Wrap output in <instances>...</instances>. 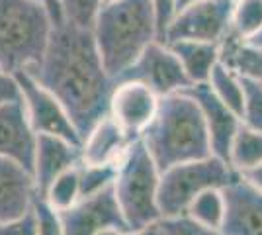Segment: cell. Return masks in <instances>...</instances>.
<instances>
[{
  "label": "cell",
  "instance_id": "cell-9",
  "mask_svg": "<svg viewBox=\"0 0 262 235\" xmlns=\"http://www.w3.org/2000/svg\"><path fill=\"white\" fill-rule=\"evenodd\" d=\"M14 77L22 90V100L26 104V112L30 118L33 132L37 135H57L67 141L82 147V137L71 122L63 104L55 98L43 84H39L28 69L14 73Z\"/></svg>",
  "mask_w": 262,
  "mask_h": 235
},
{
  "label": "cell",
  "instance_id": "cell-35",
  "mask_svg": "<svg viewBox=\"0 0 262 235\" xmlns=\"http://www.w3.org/2000/svg\"><path fill=\"white\" fill-rule=\"evenodd\" d=\"M125 235H161V229H159V224L149 225V227H143V229H137V231H131V233Z\"/></svg>",
  "mask_w": 262,
  "mask_h": 235
},
{
  "label": "cell",
  "instance_id": "cell-11",
  "mask_svg": "<svg viewBox=\"0 0 262 235\" xmlns=\"http://www.w3.org/2000/svg\"><path fill=\"white\" fill-rule=\"evenodd\" d=\"M161 96L137 80H125L114 87L110 98V116L131 137H141L145 127L153 122Z\"/></svg>",
  "mask_w": 262,
  "mask_h": 235
},
{
  "label": "cell",
  "instance_id": "cell-4",
  "mask_svg": "<svg viewBox=\"0 0 262 235\" xmlns=\"http://www.w3.org/2000/svg\"><path fill=\"white\" fill-rule=\"evenodd\" d=\"M53 26L49 10L35 0H0V67L14 75L39 65Z\"/></svg>",
  "mask_w": 262,
  "mask_h": 235
},
{
  "label": "cell",
  "instance_id": "cell-39",
  "mask_svg": "<svg viewBox=\"0 0 262 235\" xmlns=\"http://www.w3.org/2000/svg\"><path fill=\"white\" fill-rule=\"evenodd\" d=\"M104 2H112V0H104Z\"/></svg>",
  "mask_w": 262,
  "mask_h": 235
},
{
  "label": "cell",
  "instance_id": "cell-29",
  "mask_svg": "<svg viewBox=\"0 0 262 235\" xmlns=\"http://www.w3.org/2000/svg\"><path fill=\"white\" fill-rule=\"evenodd\" d=\"M33 212H35V222H37V235H63L61 213L43 196L33 198Z\"/></svg>",
  "mask_w": 262,
  "mask_h": 235
},
{
  "label": "cell",
  "instance_id": "cell-7",
  "mask_svg": "<svg viewBox=\"0 0 262 235\" xmlns=\"http://www.w3.org/2000/svg\"><path fill=\"white\" fill-rule=\"evenodd\" d=\"M125 80H137L147 84L161 98L172 92H180L192 84L176 53L159 39L153 41L129 67L114 78V84Z\"/></svg>",
  "mask_w": 262,
  "mask_h": 235
},
{
  "label": "cell",
  "instance_id": "cell-20",
  "mask_svg": "<svg viewBox=\"0 0 262 235\" xmlns=\"http://www.w3.org/2000/svg\"><path fill=\"white\" fill-rule=\"evenodd\" d=\"M208 84L211 90L215 92L221 102H225L233 112H237L243 118V110H245V87L241 77L229 69L225 63L219 61L217 65L213 67L211 75H209Z\"/></svg>",
  "mask_w": 262,
  "mask_h": 235
},
{
  "label": "cell",
  "instance_id": "cell-36",
  "mask_svg": "<svg viewBox=\"0 0 262 235\" xmlns=\"http://www.w3.org/2000/svg\"><path fill=\"white\" fill-rule=\"evenodd\" d=\"M247 44H251V45H258V47H262V28H260V32L256 35H252L251 39H247Z\"/></svg>",
  "mask_w": 262,
  "mask_h": 235
},
{
  "label": "cell",
  "instance_id": "cell-12",
  "mask_svg": "<svg viewBox=\"0 0 262 235\" xmlns=\"http://www.w3.org/2000/svg\"><path fill=\"white\" fill-rule=\"evenodd\" d=\"M184 92L190 94L202 108L211 141V153L229 163L231 145L243 125V118L237 112H233L225 102L219 100L208 82L190 84L188 89H184Z\"/></svg>",
  "mask_w": 262,
  "mask_h": 235
},
{
  "label": "cell",
  "instance_id": "cell-8",
  "mask_svg": "<svg viewBox=\"0 0 262 235\" xmlns=\"http://www.w3.org/2000/svg\"><path fill=\"white\" fill-rule=\"evenodd\" d=\"M233 8L235 0H198L176 12L166 30L164 44L180 39L221 44L231 30Z\"/></svg>",
  "mask_w": 262,
  "mask_h": 235
},
{
  "label": "cell",
  "instance_id": "cell-24",
  "mask_svg": "<svg viewBox=\"0 0 262 235\" xmlns=\"http://www.w3.org/2000/svg\"><path fill=\"white\" fill-rule=\"evenodd\" d=\"M262 28V0H235L231 30L243 41L251 39Z\"/></svg>",
  "mask_w": 262,
  "mask_h": 235
},
{
  "label": "cell",
  "instance_id": "cell-16",
  "mask_svg": "<svg viewBox=\"0 0 262 235\" xmlns=\"http://www.w3.org/2000/svg\"><path fill=\"white\" fill-rule=\"evenodd\" d=\"M35 196L37 190L32 173L0 157V224L24 216L32 208Z\"/></svg>",
  "mask_w": 262,
  "mask_h": 235
},
{
  "label": "cell",
  "instance_id": "cell-2",
  "mask_svg": "<svg viewBox=\"0 0 262 235\" xmlns=\"http://www.w3.org/2000/svg\"><path fill=\"white\" fill-rule=\"evenodd\" d=\"M141 139L161 173L180 163L213 155L202 108L184 90L161 98L159 110Z\"/></svg>",
  "mask_w": 262,
  "mask_h": 235
},
{
  "label": "cell",
  "instance_id": "cell-15",
  "mask_svg": "<svg viewBox=\"0 0 262 235\" xmlns=\"http://www.w3.org/2000/svg\"><path fill=\"white\" fill-rule=\"evenodd\" d=\"M82 163V147L57 135H37L33 180L37 196H43L57 177Z\"/></svg>",
  "mask_w": 262,
  "mask_h": 235
},
{
  "label": "cell",
  "instance_id": "cell-19",
  "mask_svg": "<svg viewBox=\"0 0 262 235\" xmlns=\"http://www.w3.org/2000/svg\"><path fill=\"white\" fill-rule=\"evenodd\" d=\"M219 61L233 69L239 77L252 78L262 84V47L243 41L233 30L221 39Z\"/></svg>",
  "mask_w": 262,
  "mask_h": 235
},
{
  "label": "cell",
  "instance_id": "cell-26",
  "mask_svg": "<svg viewBox=\"0 0 262 235\" xmlns=\"http://www.w3.org/2000/svg\"><path fill=\"white\" fill-rule=\"evenodd\" d=\"M63 18L82 28H92L104 0H59Z\"/></svg>",
  "mask_w": 262,
  "mask_h": 235
},
{
  "label": "cell",
  "instance_id": "cell-37",
  "mask_svg": "<svg viewBox=\"0 0 262 235\" xmlns=\"http://www.w3.org/2000/svg\"><path fill=\"white\" fill-rule=\"evenodd\" d=\"M194 2H198V0H176V12L190 6V4H194Z\"/></svg>",
  "mask_w": 262,
  "mask_h": 235
},
{
  "label": "cell",
  "instance_id": "cell-30",
  "mask_svg": "<svg viewBox=\"0 0 262 235\" xmlns=\"http://www.w3.org/2000/svg\"><path fill=\"white\" fill-rule=\"evenodd\" d=\"M0 235H37V222H35L33 204L24 216L10 220V222H2L0 224Z\"/></svg>",
  "mask_w": 262,
  "mask_h": 235
},
{
  "label": "cell",
  "instance_id": "cell-32",
  "mask_svg": "<svg viewBox=\"0 0 262 235\" xmlns=\"http://www.w3.org/2000/svg\"><path fill=\"white\" fill-rule=\"evenodd\" d=\"M22 100V90L16 77L0 67V106L6 102Z\"/></svg>",
  "mask_w": 262,
  "mask_h": 235
},
{
  "label": "cell",
  "instance_id": "cell-17",
  "mask_svg": "<svg viewBox=\"0 0 262 235\" xmlns=\"http://www.w3.org/2000/svg\"><path fill=\"white\" fill-rule=\"evenodd\" d=\"M135 137H131L112 116H104L82 141V163L86 165H120L127 147Z\"/></svg>",
  "mask_w": 262,
  "mask_h": 235
},
{
  "label": "cell",
  "instance_id": "cell-14",
  "mask_svg": "<svg viewBox=\"0 0 262 235\" xmlns=\"http://www.w3.org/2000/svg\"><path fill=\"white\" fill-rule=\"evenodd\" d=\"M225 196L223 235H262V192L237 177L221 188Z\"/></svg>",
  "mask_w": 262,
  "mask_h": 235
},
{
  "label": "cell",
  "instance_id": "cell-34",
  "mask_svg": "<svg viewBox=\"0 0 262 235\" xmlns=\"http://www.w3.org/2000/svg\"><path fill=\"white\" fill-rule=\"evenodd\" d=\"M35 2H39V4H43L45 8L49 10L51 14V18H53V24H61L65 18H63V10H61V4H59V0H35Z\"/></svg>",
  "mask_w": 262,
  "mask_h": 235
},
{
  "label": "cell",
  "instance_id": "cell-33",
  "mask_svg": "<svg viewBox=\"0 0 262 235\" xmlns=\"http://www.w3.org/2000/svg\"><path fill=\"white\" fill-rule=\"evenodd\" d=\"M239 175L245 180H249L254 188H258L262 192V163L256 165V167L249 168V170H245V173H239Z\"/></svg>",
  "mask_w": 262,
  "mask_h": 235
},
{
  "label": "cell",
  "instance_id": "cell-21",
  "mask_svg": "<svg viewBox=\"0 0 262 235\" xmlns=\"http://www.w3.org/2000/svg\"><path fill=\"white\" fill-rule=\"evenodd\" d=\"M262 163V132H256L249 125H241L233 145H231L229 165L237 173H245L249 168Z\"/></svg>",
  "mask_w": 262,
  "mask_h": 235
},
{
  "label": "cell",
  "instance_id": "cell-5",
  "mask_svg": "<svg viewBox=\"0 0 262 235\" xmlns=\"http://www.w3.org/2000/svg\"><path fill=\"white\" fill-rule=\"evenodd\" d=\"M159 182L161 170L141 137L131 141L118 165L114 180L116 198L131 231L159 224L163 213L159 208Z\"/></svg>",
  "mask_w": 262,
  "mask_h": 235
},
{
  "label": "cell",
  "instance_id": "cell-28",
  "mask_svg": "<svg viewBox=\"0 0 262 235\" xmlns=\"http://www.w3.org/2000/svg\"><path fill=\"white\" fill-rule=\"evenodd\" d=\"M159 229H161V235H223L221 229H213L200 224L188 213L176 216V218H163L159 222Z\"/></svg>",
  "mask_w": 262,
  "mask_h": 235
},
{
  "label": "cell",
  "instance_id": "cell-13",
  "mask_svg": "<svg viewBox=\"0 0 262 235\" xmlns=\"http://www.w3.org/2000/svg\"><path fill=\"white\" fill-rule=\"evenodd\" d=\"M37 134L33 132L24 100L0 106V157L22 165L33 175Z\"/></svg>",
  "mask_w": 262,
  "mask_h": 235
},
{
  "label": "cell",
  "instance_id": "cell-23",
  "mask_svg": "<svg viewBox=\"0 0 262 235\" xmlns=\"http://www.w3.org/2000/svg\"><path fill=\"white\" fill-rule=\"evenodd\" d=\"M78 167L69 168L61 177H57L53 180V184L47 188L43 194V198L55 210L63 212L67 208H71L73 204H77L80 200V175H78Z\"/></svg>",
  "mask_w": 262,
  "mask_h": 235
},
{
  "label": "cell",
  "instance_id": "cell-38",
  "mask_svg": "<svg viewBox=\"0 0 262 235\" xmlns=\"http://www.w3.org/2000/svg\"><path fill=\"white\" fill-rule=\"evenodd\" d=\"M96 235H125V233H121L120 229H114V227H110V229H102V231H98Z\"/></svg>",
  "mask_w": 262,
  "mask_h": 235
},
{
  "label": "cell",
  "instance_id": "cell-27",
  "mask_svg": "<svg viewBox=\"0 0 262 235\" xmlns=\"http://www.w3.org/2000/svg\"><path fill=\"white\" fill-rule=\"evenodd\" d=\"M241 80L245 87L243 123L256 132H262V84L247 77H241Z\"/></svg>",
  "mask_w": 262,
  "mask_h": 235
},
{
  "label": "cell",
  "instance_id": "cell-22",
  "mask_svg": "<svg viewBox=\"0 0 262 235\" xmlns=\"http://www.w3.org/2000/svg\"><path fill=\"white\" fill-rule=\"evenodd\" d=\"M188 216L194 218L200 224L213 227V229H221L223 220H225V196L221 188H209V190L202 192L196 200L190 204L188 208Z\"/></svg>",
  "mask_w": 262,
  "mask_h": 235
},
{
  "label": "cell",
  "instance_id": "cell-31",
  "mask_svg": "<svg viewBox=\"0 0 262 235\" xmlns=\"http://www.w3.org/2000/svg\"><path fill=\"white\" fill-rule=\"evenodd\" d=\"M157 12V26H159V41L166 39V30L176 14V0H153Z\"/></svg>",
  "mask_w": 262,
  "mask_h": 235
},
{
  "label": "cell",
  "instance_id": "cell-6",
  "mask_svg": "<svg viewBox=\"0 0 262 235\" xmlns=\"http://www.w3.org/2000/svg\"><path fill=\"white\" fill-rule=\"evenodd\" d=\"M237 177L239 173L215 155L166 168L159 182V208L163 218L182 216L202 192L223 188Z\"/></svg>",
  "mask_w": 262,
  "mask_h": 235
},
{
  "label": "cell",
  "instance_id": "cell-25",
  "mask_svg": "<svg viewBox=\"0 0 262 235\" xmlns=\"http://www.w3.org/2000/svg\"><path fill=\"white\" fill-rule=\"evenodd\" d=\"M78 175H80V198H86V196H92V194L112 186L116 180V175H118V167L116 165L80 163Z\"/></svg>",
  "mask_w": 262,
  "mask_h": 235
},
{
  "label": "cell",
  "instance_id": "cell-1",
  "mask_svg": "<svg viewBox=\"0 0 262 235\" xmlns=\"http://www.w3.org/2000/svg\"><path fill=\"white\" fill-rule=\"evenodd\" d=\"M28 71L63 104L82 141L110 114L116 84L104 67L92 28L67 20L53 26L41 63Z\"/></svg>",
  "mask_w": 262,
  "mask_h": 235
},
{
  "label": "cell",
  "instance_id": "cell-18",
  "mask_svg": "<svg viewBox=\"0 0 262 235\" xmlns=\"http://www.w3.org/2000/svg\"><path fill=\"white\" fill-rule=\"evenodd\" d=\"M166 45L180 59V63H182L188 78L192 80V84L208 82L213 67L219 63V55H221L219 44H215V41L180 39V41H172V44Z\"/></svg>",
  "mask_w": 262,
  "mask_h": 235
},
{
  "label": "cell",
  "instance_id": "cell-3",
  "mask_svg": "<svg viewBox=\"0 0 262 235\" xmlns=\"http://www.w3.org/2000/svg\"><path fill=\"white\" fill-rule=\"evenodd\" d=\"M92 32L112 78L123 73L149 45L159 39L153 0H112L104 2Z\"/></svg>",
  "mask_w": 262,
  "mask_h": 235
},
{
  "label": "cell",
  "instance_id": "cell-10",
  "mask_svg": "<svg viewBox=\"0 0 262 235\" xmlns=\"http://www.w3.org/2000/svg\"><path fill=\"white\" fill-rule=\"evenodd\" d=\"M59 213L63 224V235H96L98 231L110 227L120 229L121 233H131L120 208V202L116 198L114 184L92 196L80 198L77 204Z\"/></svg>",
  "mask_w": 262,
  "mask_h": 235
}]
</instances>
